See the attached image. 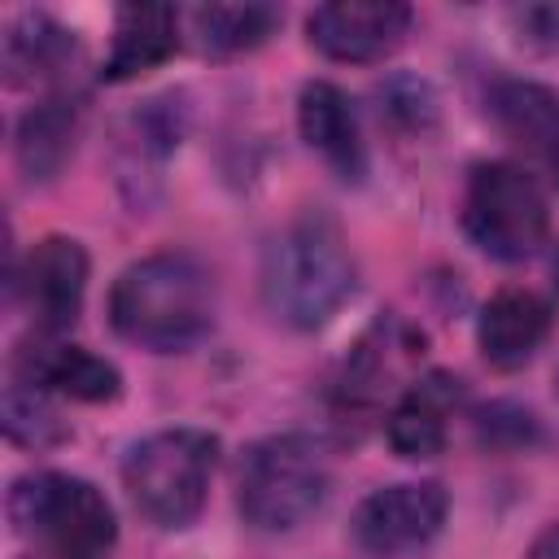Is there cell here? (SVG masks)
Returning <instances> with one entry per match:
<instances>
[{"label": "cell", "mask_w": 559, "mask_h": 559, "mask_svg": "<svg viewBox=\"0 0 559 559\" xmlns=\"http://www.w3.org/2000/svg\"><path fill=\"white\" fill-rule=\"evenodd\" d=\"M358 284L345 231L323 210H301L262 249V301L288 328H323Z\"/></svg>", "instance_id": "6da1fadb"}, {"label": "cell", "mask_w": 559, "mask_h": 559, "mask_svg": "<svg viewBox=\"0 0 559 559\" xmlns=\"http://www.w3.org/2000/svg\"><path fill=\"white\" fill-rule=\"evenodd\" d=\"M109 323L140 349H188L214 328V280L192 253H148L114 280Z\"/></svg>", "instance_id": "7a4b0ae2"}, {"label": "cell", "mask_w": 559, "mask_h": 559, "mask_svg": "<svg viewBox=\"0 0 559 559\" xmlns=\"http://www.w3.org/2000/svg\"><path fill=\"white\" fill-rule=\"evenodd\" d=\"M332 485L328 450L310 432H275L253 441L236 467V507L262 533H288L310 520Z\"/></svg>", "instance_id": "3957f363"}, {"label": "cell", "mask_w": 559, "mask_h": 559, "mask_svg": "<svg viewBox=\"0 0 559 559\" xmlns=\"http://www.w3.org/2000/svg\"><path fill=\"white\" fill-rule=\"evenodd\" d=\"M218 463V437L201 428H162L135 441L122 459V489L131 507L157 528H188Z\"/></svg>", "instance_id": "277c9868"}, {"label": "cell", "mask_w": 559, "mask_h": 559, "mask_svg": "<svg viewBox=\"0 0 559 559\" xmlns=\"http://www.w3.org/2000/svg\"><path fill=\"white\" fill-rule=\"evenodd\" d=\"M9 520L22 537L39 542L48 559H100L118 537L109 498L70 472H31L13 480Z\"/></svg>", "instance_id": "5b68a950"}, {"label": "cell", "mask_w": 559, "mask_h": 559, "mask_svg": "<svg viewBox=\"0 0 559 559\" xmlns=\"http://www.w3.org/2000/svg\"><path fill=\"white\" fill-rule=\"evenodd\" d=\"M463 231L467 240L498 258L524 262L546 245L550 231V201L520 162H480L463 188Z\"/></svg>", "instance_id": "8992f818"}, {"label": "cell", "mask_w": 559, "mask_h": 559, "mask_svg": "<svg viewBox=\"0 0 559 559\" xmlns=\"http://www.w3.org/2000/svg\"><path fill=\"white\" fill-rule=\"evenodd\" d=\"M450 498L437 480H402L367 493L349 520L354 546L371 559H402L424 550L445 524Z\"/></svg>", "instance_id": "52a82bcc"}, {"label": "cell", "mask_w": 559, "mask_h": 559, "mask_svg": "<svg viewBox=\"0 0 559 559\" xmlns=\"http://www.w3.org/2000/svg\"><path fill=\"white\" fill-rule=\"evenodd\" d=\"M13 293L22 297L39 336L66 332L79 319L83 293H87V253H83V245L70 240V236H44L39 245H31L26 262L13 275Z\"/></svg>", "instance_id": "ba28073f"}, {"label": "cell", "mask_w": 559, "mask_h": 559, "mask_svg": "<svg viewBox=\"0 0 559 559\" xmlns=\"http://www.w3.org/2000/svg\"><path fill=\"white\" fill-rule=\"evenodd\" d=\"M411 31V9L397 0H336L306 17L310 44L332 61H384Z\"/></svg>", "instance_id": "9c48e42d"}, {"label": "cell", "mask_w": 559, "mask_h": 559, "mask_svg": "<svg viewBox=\"0 0 559 559\" xmlns=\"http://www.w3.org/2000/svg\"><path fill=\"white\" fill-rule=\"evenodd\" d=\"M13 367H17V380L44 393H66L74 402H114L122 393V376L109 358L39 332L17 349Z\"/></svg>", "instance_id": "30bf717a"}, {"label": "cell", "mask_w": 559, "mask_h": 559, "mask_svg": "<svg viewBox=\"0 0 559 559\" xmlns=\"http://www.w3.org/2000/svg\"><path fill=\"white\" fill-rule=\"evenodd\" d=\"M555 310L542 293L533 288H502L485 301L480 319H476V345L485 354L489 367L498 371H515L524 367L550 336Z\"/></svg>", "instance_id": "8fae6325"}, {"label": "cell", "mask_w": 559, "mask_h": 559, "mask_svg": "<svg viewBox=\"0 0 559 559\" xmlns=\"http://www.w3.org/2000/svg\"><path fill=\"white\" fill-rule=\"evenodd\" d=\"M297 127L301 140L341 175V179H362L367 175V144L358 131V114L349 105V96L328 83V79H310L297 96Z\"/></svg>", "instance_id": "7c38bea8"}, {"label": "cell", "mask_w": 559, "mask_h": 559, "mask_svg": "<svg viewBox=\"0 0 559 559\" xmlns=\"http://www.w3.org/2000/svg\"><path fill=\"white\" fill-rule=\"evenodd\" d=\"M463 389L450 371H428L393 402L384 419V437L402 459H437L450 437V415L459 406Z\"/></svg>", "instance_id": "4fadbf2b"}, {"label": "cell", "mask_w": 559, "mask_h": 559, "mask_svg": "<svg viewBox=\"0 0 559 559\" xmlns=\"http://www.w3.org/2000/svg\"><path fill=\"white\" fill-rule=\"evenodd\" d=\"M489 114L507 140L559 179V96L550 87L533 79H498L489 87Z\"/></svg>", "instance_id": "5bb4252c"}, {"label": "cell", "mask_w": 559, "mask_h": 559, "mask_svg": "<svg viewBox=\"0 0 559 559\" xmlns=\"http://www.w3.org/2000/svg\"><path fill=\"white\" fill-rule=\"evenodd\" d=\"M179 48V13L170 4H122L114 13V44L100 66L105 83H127Z\"/></svg>", "instance_id": "9a60e30c"}, {"label": "cell", "mask_w": 559, "mask_h": 559, "mask_svg": "<svg viewBox=\"0 0 559 559\" xmlns=\"http://www.w3.org/2000/svg\"><path fill=\"white\" fill-rule=\"evenodd\" d=\"M74 140H79V100L70 92L44 96L39 105H31L17 118L13 153H17L22 175L26 179H52L70 162Z\"/></svg>", "instance_id": "2e32d148"}, {"label": "cell", "mask_w": 559, "mask_h": 559, "mask_svg": "<svg viewBox=\"0 0 559 559\" xmlns=\"http://www.w3.org/2000/svg\"><path fill=\"white\" fill-rule=\"evenodd\" d=\"M74 66H79V44L52 17L26 13L22 22L9 26V35H4L9 83H57V79L74 74Z\"/></svg>", "instance_id": "e0dca14e"}, {"label": "cell", "mask_w": 559, "mask_h": 559, "mask_svg": "<svg viewBox=\"0 0 559 559\" xmlns=\"http://www.w3.org/2000/svg\"><path fill=\"white\" fill-rule=\"evenodd\" d=\"M280 26V9L271 4H201L192 9V31L210 57H236L271 39Z\"/></svg>", "instance_id": "ac0fdd59"}, {"label": "cell", "mask_w": 559, "mask_h": 559, "mask_svg": "<svg viewBox=\"0 0 559 559\" xmlns=\"http://www.w3.org/2000/svg\"><path fill=\"white\" fill-rule=\"evenodd\" d=\"M4 432H9L13 445H26V450H48V445L70 437V428L52 411L48 393L26 384V380H17V376L4 389Z\"/></svg>", "instance_id": "d6986e66"}, {"label": "cell", "mask_w": 559, "mask_h": 559, "mask_svg": "<svg viewBox=\"0 0 559 559\" xmlns=\"http://www.w3.org/2000/svg\"><path fill=\"white\" fill-rule=\"evenodd\" d=\"M380 96H384V114L406 131H424L437 118V96L428 92L424 79H393Z\"/></svg>", "instance_id": "ffe728a7"}, {"label": "cell", "mask_w": 559, "mask_h": 559, "mask_svg": "<svg viewBox=\"0 0 559 559\" xmlns=\"http://www.w3.org/2000/svg\"><path fill=\"white\" fill-rule=\"evenodd\" d=\"M515 31L524 44L533 48H559V0H546V4H524L511 13Z\"/></svg>", "instance_id": "44dd1931"}, {"label": "cell", "mask_w": 559, "mask_h": 559, "mask_svg": "<svg viewBox=\"0 0 559 559\" xmlns=\"http://www.w3.org/2000/svg\"><path fill=\"white\" fill-rule=\"evenodd\" d=\"M528 559H559V524H546V528L533 537Z\"/></svg>", "instance_id": "7402d4cb"}]
</instances>
